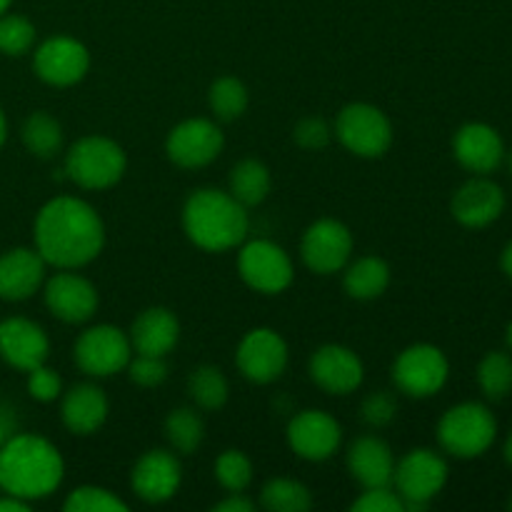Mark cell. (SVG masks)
Instances as JSON below:
<instances>
[{"label":"cell","instance_id":"obj_1","mask_svg":"<svg viewBox=\"0 0 512 512\" xmlns=\"http://www.w3.org/2000/svg\"><path fill=\"white\" fill-rule=\"evenodd\" d=\"M35 250L58 270L93 263L105 245V225L98 210L73 195H60L40 208L33 225Z\"/></svg>","mask_w":512,"mask_h":512},{"label":"cell","instance_id":"obj_2","mask_svg":"<svg viewBox=\"0 0 512 512\" xmlns=\"http://www.w3.org/2000/svg\"><path fill=\"white\" fill-rule=\"evenodd\" d=\"M65 478L60 450L43 435H10L0 448V490L20 500L50 498Z\"/></svg>","mask_w":512,"mask_h":512},{"label":"cell","instance_id":"obj_3","mask_svg":"<svg viewBox=\"0 0 512 512\" xmlns=\"http://www.w3.org/2000/svg\"><path fill=\"white\" fill-rule=\"evenodd\" d=\"M248 228V208L225 190L200 188L183 205L185 235L208 253H225L243 245Z\"/></svg>","mask_w":512,"mask_h":512},{"label":"cell","instance_id":"obj_4","mask_svg":"<svg viewBox=\"0 0 512 512\" xmlns=\"http://www.w3.org/2000/svg\"><path fill=\"white\" fill-rule=\"evenodd\" d=\"M125 168V150L105 135H85L65 153V173L85 190L113 188L123 180Z\"/></svg>","mask_w":512,"mask_h":512},{"label":"cell","instance_id":"obj_5","mask_svg":"<svg viewBox=\"0 0 512 512\" xmlns=\"http://www.w3.org/2000/svg\"><path fill=\"white\" fill-rule=\"evenodd\" d=\"M498 435L495 415L483 403H460L438 423V443L453 458H480Z\"/></svg>","mask_w":512,"mask_h":512},{"label":"cell","instance_id":"obj_6","mask_svg":"<svg viewBox=\"0 0 512 512\" xmlns=\"http://www.w3.org/2000/svg\"><path fill=\"white\" fill-rule=\"evenodd\" d=\"M448 483V463L435 450L418 448L395 463L393 488L403 498L405 510H425Z\"/></svg>","mask_w":512,"mask_h":512},{"label":"cell","instance_id":"obj_7","mask_svg":"<svg viewBox=\"0 0 512 512\" xmlns=\"http://www.w3.org/2000/svg\"><path fill=\"white\" fill-rule=\"evenodd\" d=\"M335 135L358 158H380L393 145V123L370 103L345 105L335 120Z\"/></svg>","mask_w":512,"mask_h":512},{"label":"cell","instance_id":"obj_8","mask_svg":"<svg viewBox=\"0 0 512 512\" xmlns=\"http://www.w3.org/2000/svg\"><path fill=\"white\" fill-rule=\"evenodd\" d=\"M133 358L128 333L115 325H93L83 330L73 345V360L90 378H110L123 373Z\"/></svg>","mask_w":512,"mask_h":512},{"label":"cell","instance_id":"obj_9","mask_svg":"<svg viewBox=\"0 0 512 512\" xmlns=\"http://www.w3.org/2000/svg\"><path fill=\"white\" fill-rule=\"evenodd\" d=\"M450 363L435 345L418 343L405 348L393 363V380L400 393L410 398H430L448 383Z\"/></svg>","mask_w":512,"mask_h":512},{"label":"cell","instance_id":"obj_10","mask_svg":"<svg viewBox=\"0 0 512 512\" xmlns=\"http://www.w3.org/2000/svg\"><path fill=\"white\" fill-rule=\"evenodd\" d=\"M240 278L253 290L278 295L290 288L295 278L293 260L273 240H250L238 253Z\"/></svg>","mask_w":512,"mask_h":512},{"label":"cell","instance_id":"obj_11","mask_svg":"<svg viewBox=\"0 0 512 512\" xmlns=\"http://www.w3.org/2000/svg\"><path fill=\"white\" fill-rule=\"evenodd\" d=\"M303 263L318 275L340 273L353 255V233L335 218L315 220L300 243Z\"/></svg>","mask_w":512,"mask_h":512},{"label":"cell","instance_id":"obj_12","mask_svg":"<svg viewBox=\"0 0 512 512\" xmlns=\"http://www.w3.org/2000/svg\"><path fill=\"white\" fill-rule=\"evenodd\" d=\"M90 68V53L70 35H53L35 48L33 70L43 83L68 88L80 83Z\"/></svg>","mask_w":512,"mask_h":512},{"label":"cell","instance_id":"obj_13","mask_svg":"<svg viewBox=\"0 0 512 512\" xmlns=\"http://www.w3.org/2000/svg\"><path fill=\"white\" fill-rule=\"evenodd\" d=\"M223 130L208 118H188L175 125L165 140V153L180 168H205L223 153Z\"/></svg>","mask_w":512,"mask_h":512},{"label":"cell","instance_id":"obj_14","mask_svg":"<svg viewBox=\"0 0 512 512\" xmlns=\"http://www.w3.org/2000/svg\"><path fill=\"white\" fill-rule=\"evenodd\" d=\"M235 363L250 383H275L288 368V343L270 328H255L240 340Z\"/></svg>","mask_w":512,"mask_h":512},{"label":"cell","instance_id":"obj_15","mask_svg":"<svg viewBox=\"0 0 512 512\" xmlns=\"http://www.w3.org/2000/svg\"><path fill=\"white\" fill-rule=\"evenodd\" d=\"M343 440V428L325 410H300L288 423V445L298 458L323 463L333 458Z\"/></svg>","mask_w":512,"mask_h":512},{"label":"cell","instance_id":"obj_16","mask_svg":"<svg viewBox=\"0 0 512 512\" xmlns=\"http://www.w3.org/2000/svg\"><path fill=\"white\" fill-rule=\"evenodd\" d=\"M45 305H48L50 315L63 323L80 325L88 323L98 310V290L83 275L73 273V270H60L53 278L45 280Z\"/></svg>","mask_w":512,"mask_h":512},{"label":"cell","instance_id":"obj_17","mask_svg":"<svg viewBox=\"0 0 512 512\" xmlns=\"http://www.w3.org/2000/svg\"><path fill=\"white\" fill-rule=\"evenodd\" d=\"M183 483V468L170 450H148L130 473V488L145 503L160 505L173 498Z\"/></svg>","mask_w":512,"mask_h":512},{"label":"cell","instance_id":"obj_18","mask_svg":"<svg viewBox=\"0 0 512 512\" xmlns=\"http://www.w3.org/2000/svg\"><path fill=\"white\" fill-rule=\"evenodd\" d=\"M310 378L328 395H348L365 378L363 360L345 345H323L310 358Z\"/></svg>","mask_w":512,"mask_h":512},{"label":"cell","instance_id":"obj_19","mask_svg":"<svg viewBox=\"0 0 512 512\" xmlns=\"http://www.w3.org/2000/svg\"><path fill=\"white\" fill-rule=\"evenodd\" d=\"M50 340L38 323L28 318L0 320V358L15 370L38 368L48 360Z\"/></svg>","mask_w":512,"mask_h":512},{"label":"cell","instance_id":"obj_20","mask_svg":"<svg viewBox=\"0 0 512 512\" xmlns=\"http://www.w3.org/2000/svg\"><path fill=\"white\" fill-rule=\"evenodd\" d=\"M450 210H453V218L465 228H485L503 215L505 193L498 183L480 175L455 190Z\"/></svg>","mask_w":512,"mask_h":512},{"label":"cell","instance_id":"obj_21","mask_svg":"<svg viewBox=\"0 0 512 512\" xmlns=\"http://www.w3.org/2000/svg\"><path fill=\"white\" fill-rule=\"evenodd\" d=\"M453 153L465 170L488 175L505 160V145L493 125L468 123L455 133Z\"/></svg>","mask_w":512,"mask_h":512},{"label":"cell","instance_id":"obj_22","mask_svg":"<svg viewBox=\"0 0 512 512\" xmlns=\"http://www.w3.org/2000/svg\"><path fill=\"white\" fill-rule=\"evenodd\" d=\"M45 260L35 248H13L0 255V300L20 303L45 283Z\"/></svg>","mask_w":512,"mask_h":512},{"label":"cell","instance_id":"obj_23","mask_svg":"<svg viewBox=\"0 0 512 512\" xmlns=\"http://www.w3.org/2000/svg\"><path fill=\"white\" fill-rule=\"evenodd\" d=\"M108 395L93 383H78L63 395L60 418L73 435H93L108 420Z\"/></svg>","mask_w":512,"mask_h":512},{"label":"cell","instance_id":"obj_24","mask_svg":"<svg viewBox=\"0 0 512 512\" xmlns=\"http://www.w3.org/2000/svg\"><path fill=\"white\" fill-rule=\"evenodd\" d=\"M348 470L363 488H385V485H393V450L378 435H363V438H358L348 448Z\"/></svg>","mask_w":512,"mask_h":512},{"label":"cell","instance_id":"obj_25","mask_svg":"<svg viewBox=\"0 0 512 512\" xmlns=\"http://www.w3.org/2000/svg\"><path fill=\"white\" fill-rule=\"evenodd\" d=\"M128 338L130 345H133V353L165 358V355L178 345L180 323L178 318H175V313H170L168 308L155 305V308L143 310V313L133 320Z\"/></svg>","mask_w":512,"mask_h":512},{"label":"cell","instance_id":"obj_26","mask_svg":"<svg viewBox=\"0 0 512 512\" xmlns=\"http://www.w3.org/2000/svg\"><path fill=\"white\" fill-rule=\"evenodd\" d=\"M390 265L378 255H365L355 263L345 265L343 288L355 300H375L388 290Z\"/></svg>","mask_w":512,"mask_h":512},{"label":"cell","instance_id":"obj_27","mask_svg":"<svg viewBox=\"0 0 512 512\" xmlns=\"http://www.w3.org/2000/svg\"><path fill=\"white\" fill-rule=\"evenodd\" d=\"M270 188H273V178H270L268 165L260 163V160L245 158L230 170L228 193L245 208L263 203L270 195Z\"/></svg>","mask_w":512,"mask_h":512},{"label":"cell","instance_id":"obj_28","mask_svg":"<svg viewBox=\"0 0 512 512\" xmlns=\"http://www.w3.org/2000/svg\"><path fill=\"white\" fill-rule=\"evenodd\" d=\"M20 138H23V145L35 158H55L63 148V128L45 110H35L25 118L23 128H20Z\"/></svg>","mask_w":512,"mask_h":512},{"label":"cell","instance_id":"obj_29","mask_svg":"<svg viewBox=\"0 0 512 512\" xmlns=\"http://www.w3.org/2000/svg\"><path fill=\"white\" fill-rule=\"evenodd\" d=\"M188 393L193 403L203 410H220L230 398V385L223 370L215 365H200L190 373Z\"/></svg>","mask_w":512,"mask_h":512},{"label":"cell","instance_id":"obj_30","mask_svg":"<svg viewBox=\"0 0 512 512\" xmlns=\"http://www.w3.org/2000/svg\"><path fill=\"white\" fill-rule=\"evenodd\" d=\"M260 503L270 512H305L313 508V495L298 480L273 478L260 490Z\"/></svg>","mask_w":512,"mask_h":512},{"label":"cell","instance_id":"obj_31","mask_svg":"<svg viewBox=\"0 0 512 512\" xmlns=\"http://www.w3.org/2000/svg\"><path fill=\"white\" fill-rule=\"evenodd\" d=\"M165 438L178 455H193L205 438L203 418L193 408H178L165 418Z\"/></svg>","mask_w":512,"mask_h":512},{"label":"cell","instance_id":"obj_32","mask_svg":"<svg viewBox=\"0 0 512 512\" xmlns=\"http://www.w3.org/2000/svg\"><path fill=\"white\" fill-rule=\"evenodd\" d=\"M208 105L218 120H225V123L238 120L250 105L248 88L243 85V80L233 78V75H223V78L210 85Z\"/></svg>","mask_w":512,"mask_h":512},{"label":"cell","instance_id":"obj_33","mask_svg":"<svg viewBox=\"0 0 512 512\" xmlns=\"http://www.w3.org/2000/svg\"><path fill=\"white\" fill-rule=\"evenodd\" d=\"M478 385L488 400L508 398L512 390V358L508 353H488L478 365Z\"/></svg>","mask_w":512,"mask_h":512},{"label":"cell","instance_id":"obj_34","mask_svg":"<svg viewBox=\"0 0 512 512\" xmlns=\"http://www.w3.org/2000/svg\"><path fill=\"white\" fill-rule=\"evenodd\" d=\"M215 478L228 493H245L253 483V463L243 450H225L215 460Z\"/></svg>","mask_w":512,"mask_h":512},{"label":"cell","instance_id":"obj_35","mask_svg":"<svg viewBox=\"0 0 512 512\" xmlns=\"http://www.w3.org/2000/svg\"><path fill=\"white\" fill-rule=\"evenodd\" d=\"M35 45V25L15 13L0 15V53L18 58Z\"/></svg>","mask_w":512,"mask_h":512},{"label":"cell","instance_id":"obj_36","mask_svg":"<svg viewBox=\"0 0 512 512\" xmlns=\"http://www.w3.org/2000/svg\"><path fill=\"white\" fill-rule=\"evenodd\" d=\"M63 508L68 512H125L128 505L110 490L98 485H80L65 498Z\"/></svg>","mask_w":512,"mask_h":512},{"label":"cell","instance_id":"obj_37","mask_svg":"<svg viewBox=\"0 0 512 512\" xmlns=\"http://www.w3.org/2000/svg\"><path fill=\"white\" fill-rule=\"evenodd\" d=\"M125 370H128L130 380H133L135 385H140V388H158V385H163L165 378H168L165 358H158V355L135 353V358H130Z\"/></svg>","mask_w":512,"mask_h":512},{"label":"cell","instance_id":"obj_38","mask_svg":"<svg viewBox=\"0 0 512 512\" xmlns=\"http://www.w3.org/2000/svg\"><path fill=\"white\" fill-rule=\"evenodd\" d=\"M28 393L38 403H53L63 395V380L53 368L43 363L38 368L28 370Z\"/></svg>","mask_w":512,"mask_h":512},{"label":"cell","instance_id":"obj_39","mask_svg":"<svg viewBox=\"0 0 512 512\" xmlns=\"http://www.w3.org/2000/svg\"><path fill=\"white\" fill-rule=\"evenodd\" d=\"M353 512H405L403 498L393 485L385 488H365V493L350 505Z\"/></svg>","mask_w":512,"mask_h":512},{"label":"cell","instance_id":"obj_40","mask_svg":"<svg viewBox=\"0 0 512 512\" xmlns=\"http://www.w3.org/2000/svg\"><path fill=\"white\" fill-rule=\"evenodd\" d=\"M360 413H363V420L370 428H385V425L393 423L395 415H398V400H395L393 393H388V390H378V393L368 395V398L363 400Z\"/></svg>","mask_w":512,"mask_h":512},{"label":"cell","instance_id":"obj_41","mask_svg":"<svg viewBox=\"0 0 512 512\" xmlns=\"http://www.w3.org/2000/svg\"><path fill=\"white\" fill-rule=\"evenodd\" d=\"M293 140L305 150H320L333 140V128L320 115H310V118H303L295 125Z\"/></svg>","mask_w":512,"mask_h":512},{"label":"cell","instance_id":"obj_42","mask_svg":"<svg viewBox=\"0 0 512 512\" xmlns=\"http://www.w3.org/2000/svg\"><path fill=\"white\" fill-rule=\"evenodd\" d=\"M213 510L215 512H253L255 503L250 498H245V493H230L228 498L220 500Z\"/></svg>","mask_w":512,"mask_h":512},{"label":"cell","instance_id":"obj_43","mask_svg":"<svg viewBox=\"0 0 512 512\" xmlns=\"http://www.w3.org/2000/svg\"><path fill=\"white\" fill-rule=\"evenodd\" d=\"M28 508H30L28 500H20L15 498V495L5 493L3 498H0V512H28Z\"/></svg>","mask_w":512,"mask_h":512},{"label":"cell","instance_id":"obj_44","mask_svg":"<svg viewBox=\"0 0 512 512\" xmlns=\"http://www.w3.org/2000/svg\"><path fill=\"white\" fill-rule=\"evenodd\" d=\"M500 265H503L505 275H508V278H512V240L508 243V248L503 250V258H500Z\"/></svg>","mask_w":512,"mask_h":512},{"label":"cell","instance_id":"obj_45","mask_svg":"<svg viewBox=\"0 0 512 512\" xmlns=\"http://www.w3.org/2000/svg\"><path fill=\"white\" fill-rule=\"evenodd\" d=\"M5 138H8V120H5V113L0 110V148H3Z\"/></svg>","mask_w":512,"mask_h":512},{"label":"cell","instance_id":"obj_46","mask_svg":"<svg viewBox=\"0 0 512 512\" xmlns=\"http://www.w3.org/2000/svg\"><path fill=\"white\" fill-rule=\"evenodd\" d=\"M8 438H10V425L5 423L3 418H0V448H3V445L8 443Z\"/></svg>","mask_w":512,"mask_h":512},{"label":"cell","instance_id":"obj_47","mask_svg":"<svg viewBox=\"0 0 512 512\" xmlns=\"http://www.w3.org/2000/svg\"><path fill=\"white\" fill-rule=\"evenodd\" d=\"M505 460H508V463L512 465V433H510L508 443H505Z\"/></svg>","mask_w":512,"mask_h":512},{"label":"cell","instance_id":"obj_48","mask_svg":"<svg viewBox=\"0 0 512 512\" xmlns=\"http://www.w3.org/2000/svg\"><path fill=\"white\" fill-rule=\"evenodd\" d=\"M10 3H13V0H0V15H3V13H8Z\"/></svg>","mask_w":512,"mask_h":512},{"label":"cell","instance_id":"obj_49","mask_svg":"<svg viewBox=\"0 0 512 512\" xmlns=\"http://www.w3.org/2000/svg\"><path fill=\"white\" fill-rule=\"evenodd\" d=\"M505 338H508V345L512 348V323L508 325V333H505Z\"/></svg>","mask_w":512,"mask_h":512},{"label":"cell","instance_id":"obj_50","mask_svg":"<svg viewBox=\"0 0 512 512\" xmlns=\"http://www.w3.org/2000/svg\"><path fill=\"white\" fill-rule=\"evenodd\" d=\"M508 170H510V175H512V150L508 153Z\"/></svg>","mask_w":512,"mask_h":512},{"label":"cell","instance_id":"obj_51","mask_svg":"<svg viewBox=\"0 0 512 512\" xmlns=\"http://www.w3.org/2000/svg\"><path fill=\"white\" fill-rule=\"evenodd\" d=\"M508 508H510V510H512V498H510V503H508Z\"/></svg>","mask_w":512,"mask_h":512}]
</instances>
